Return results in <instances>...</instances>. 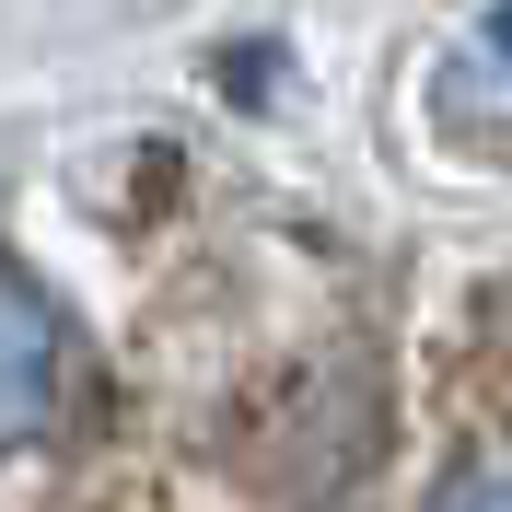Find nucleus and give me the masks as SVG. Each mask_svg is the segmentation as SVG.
Instances as JSON below:
<instances>
[{"instance_id":"f257e3e1","label":"nucleus","mask_w":512,"mask_h":512,"mask_svg":"<svg viewBox=\"0 0 512 512\" xmlns=\"http://www.w3.org/2000/svg\"><path fill=\"white\" fill-rule=\"evenodd\" d=\"M59 396V315L24 268H0V443H24Z\"/></svg>"},{"instance_id":"f03ea898","label":"nucleus","mask_w":512,"mask_h":512,"mask_svg":"<svg viewBox=\"0 0 512 512\" xmlns=\"http://www.w3.org/2000/svg\"><path fill=\"white\" fill-rule=\"evenodd\" d=\"M443 512H512V478H466V489H454Z\"/></svg>"},{"instance_id":"7ed1b4c3","label":"nucleus","mask_w":512,"mask_h":512,"mask_svg":"<svg viewBox=\"0 0 512 512\" xmlns=\"http://www.w3.org/2000/svg\"><path fill=\"white\" fill-rule=\"evenodd\" d=\"M478 35H489V59H501V70H512V0H501V12H489V24H478Z\"/></svg>"}]
</instances>
